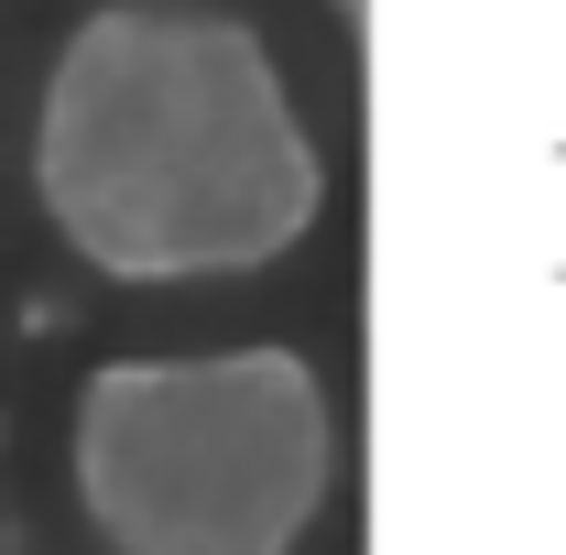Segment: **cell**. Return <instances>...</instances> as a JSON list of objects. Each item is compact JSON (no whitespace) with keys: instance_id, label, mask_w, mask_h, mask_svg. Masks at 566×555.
Instances as JSON below:
<instances>
[{"instance_id":"6da1fadb","label":"cell","mask_w":566,"mask_h":555,"mask_svg":"<svg viewBox=\"0 0 566 555\" xmlns=\"http://www.w3.org/2000/svg\"><path fill=\"white\" fill-rule=\"evenodd\" d=\"M33 197L98 283L175 294L273 273L316 240L327 153L240 11L109 0L44 66Z\"/></svg>"},{"instance_id":"7a4b0ae2","label":"cell","mask_w":566,"mask_h":555,"mask_svg":"<svg viewBox=\"0 0 566 555\" xmlns=\"http://www.w3.org/2000/svg\"><path fill=\"white\" fill-rule=\"evenodd\" d=\"M66 458L120 555H283L338 501V404L305 348L98 359Z\"/></svg>"}]
</instances>
